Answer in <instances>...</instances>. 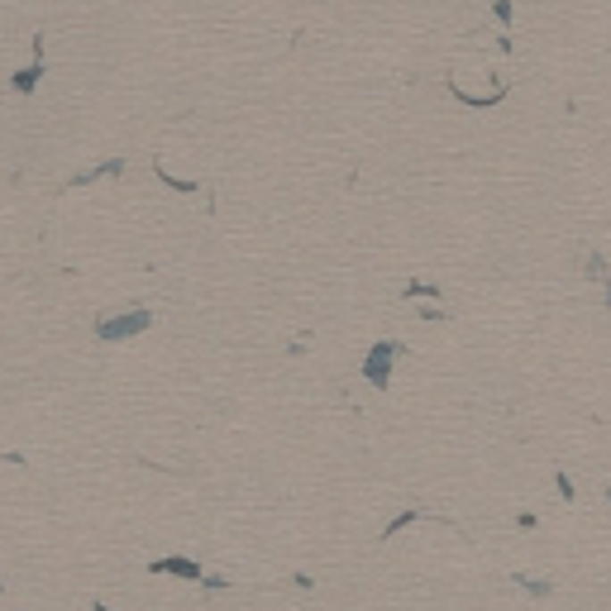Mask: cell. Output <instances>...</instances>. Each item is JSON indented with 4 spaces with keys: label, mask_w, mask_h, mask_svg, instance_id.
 Segmentation results:
<instances>
[{
    "label": "cell",
    "mask_w": 611,
    "mask_h": 611,
    "mask_svg": "<svg viewBox=\"0 0 611 611\" xmlns=\"http://www.w3.org/2000/svg\"><path fill=\"white\" fill-rule=\"evenodd\" d=\"M153 325V311H124V315H105V321H96V339L101 344H124V339H134V335H144V330Z\"/></svg>",
    "instance_id": "obj_1"
},
{
    "label": "cell",
    "mask_w": 611,
    "mask_h": 611,
    "mask_svg": "<svg viewBox=\"0 0 611 611\" xmlns=\"http://www.w3.org/2000/svg\"><path fill=\"white\" fill-rule=\"evenodd\" d=\"M392 358H397V344H372V354H368V364H364V378H368L372 387H387Z\"/></svg>",
    "instance_id": "obj_2"
},
{
    "label": "cell",
    "mask_w": 611,
    "mask_h": 611,
    "mask_svg": "<svg viewBox=\"0 0 611 611\" xmlns=\"http://www.w3.org/2000/svg\"><path fill=\"white\" fill-rule=\"evenodd\" d=\"M148 573H172V578H201V564L197 559H153Z\"/></svg>",
    "instance_id": "obj_3"
},
{
    "label": "cell",
    "mask_w": 611,
    "mask_h": 611,
    "mask_svg": "<svg viewBox=\"0 0 611 611\" xmlns=\"http://www.w3.org/2000/svg\"><path fill=\"white\" fill-rule=\"evenodd\" d=\"M91 611H110V607H105V602H91Z\"/></svg>",
    "instance_id": "obj_4"
},
{
    "label": "cell",
    "mask_w": 611,
    "mask_h": 611,
    "mask_svg": "<svg viewBox=\"0 0 611 611\" xmlns=\"http://www.w3.org/2000/svg\"><path fill=\"white\" fill-rule=\"evenodd\" d=\"M0 592H5V582H0Z\"/></svg>",
    "instance_id": "obj_5"
}]
</instances>
